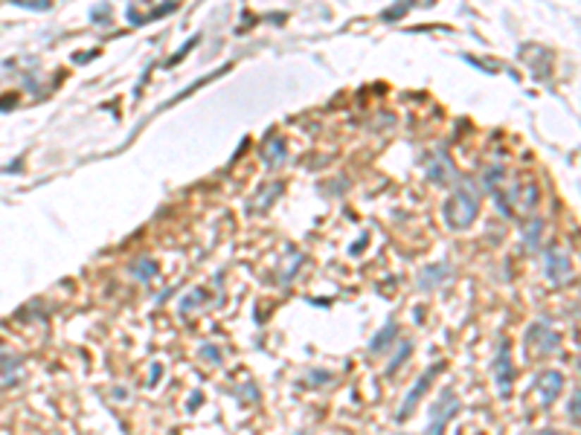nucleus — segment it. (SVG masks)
Wrapping results in <instances>:
<instances>
[{
    "label": "nucleus",
    "instance_id": "1",
    "mask_svg": "<svg viewBox=\"0 0 581 435\" xmlns=\"http://www.w3.org/2000/svg\"><path fill=\"white\" fill-rule=\"evenodd\" d=\"M479 212V191L474 183H463L459 189H453V195L445 201L442 206V218L448 229H468L474 224V218Z\"/></svg>",
    "mask_w": 581,
    "mask_h": 435
},
{
    "label": "nucleus",
    "instance_id": "2",
    "mask_svg": "<svg viewBox=\"0 0 581 435\" xmlns=\"http://www.w3.org/2000/svg\"><path fill=\"white\" fill-rule=\"evenodd\" d=\"M456 412H459V398L453 392V386H445V389L439 392V398L430 403V421H427L424 435H445V429H448V424L453 421Z\"/></svg>",
    "mask_w": 581,
    "mask_h": 435
},
{
    "label": "nucleus",
    "instance_id": "3",
    "mask_svg": "<svg viewBox=\"0 0 581 435\" xmlns=\"http://www.w3.org/2000/svg\"><path fill=\"white\" fill-rule=\"evenodd\" d=\"M439 372H445V362H442V360H439V362H433V366H430L427 372H422V377L413 383V389L407 392V398H404V401H401V406H398V412H396V421H398V424H404L410 415L416 412L419 401L424 398V392L430 389V383L436 380V374H439Z\"/></svg>",
    "mask_w": 581,
    "mask_h": 435
},
{
    "label": "nucleus",
    "instance_id": "4",
    "mask_svg": "<svg viewBox=\"0 0 581 435\" xmlns=\"http://www.w3.org/2000/svg\"><path fill=\"white\" fill-rule=\"evenodd\" d=\"M494 383H497V392L503 401L512 398V386H515V362H512V346L508 340H500V348H497V360H494Z\"/></svg>",
    "mask_w": 581,
    "mask_h": 435
},
{
    "label": "nucleus",
    "instance_id": "5",
    "mask_svg": "<svg viewBox=\"0 0 581 435\" xmlns=\"http://www.w3.org/2000/svg\"><path fill=\"white\" fill-rule=\"evenodd\" d=\"M523 346H526L532 354H552V351H558L561 336L555 334L549 325L535 322V325H529V331L523 334Z\"/></svg>",
    "mask_w": 581,
    "mask_h": 435
},
{
    "label": "nucleus",
    "instance_id": "6",
    "mask_svg": "<svg viewBox=\"0 0 581 435\" xmlns=\"http://www.w3.org/2000/svg\"><path fill=\"white\" fill-rule=\"evenodd\" d=\"M544 273H546L549 284H555V287L567 284V282H570V276H573L570 256H567L564 250H558V247H549V250H546V256H544Z\"/></svg>",
    "mask_w": 581,
    "mask_h": 435
},
{
    "label": "nucleus",
    "instance_id": "7",
    "mask_svg": "<svg viewBox=\"0 0 581 435\" xmlns=\"http://www.w3.org/2000/svg\"><path fill=\"white\" fill-rule=\"evenodd\" d=\"M538 389H541V403L549 406L555 398L561 395V389H564V374H561V372H555V369L541 372V377H538Z\"/></svg>",
    "mask_w": 581,
    "mask_h": 435
},
{
    "label": "nucleus",
    "instance_id": "8",
    "mask_svg": "<svg viewBox=\"0 0 581 435\" xmlns=\"http://www.w3.org/2000/svg\"><path fill=\"white\" fill-rule=\"evenodd\" d=\"M448 276H451V264H448V261H436V264H430V267H424V270L419 273V287H422V290L439 287L442 282H448Z\"/></svg>",
    "mask_w": 581,
    "mask_h": 435
},
{
    "label": "nucleus",
    "instance_id": "9",
    "mask_svg": "<svg viewBox=\"0 0 581 435\" xmlns=\"http://www.w3.org/2000/svg\"><path fill=\"white\" fill-rule=\"evenodd\" d=\"M178 9V4H163V6H157V9H149V12H140L137 6H128L126 9V18H128V23L131 27H142V23H149V20H157V18H163V15H169V12H175Z\"/></svg>",
    "mask_w": 581,
    "mask_h": 435
},
{
    "label": "nucleus",
    "instance_id": "10",
    "mask_svg": "<svg viewBox=\"0 0 581 435\" xmlns=\"http://www.w3.org/2000/svg\"><path fill=\"white\" fill-rule=\"evenodd\" d=\"M396 336H398V325H396V320H390V322H386V328H381V331L372 336V340H369V351H372V354H384L386 348H390V343L396 340Z\"/></svg>",
    "mask_w": 581,
    "mask_h": 435
},
{
    "label": "nucleus",
    "instance_id": "11",
    "mask_svg": "<svg viewBox=\"0 0 581 435\" xmlns=\"http://www.w3.org/2000/svg\"><path fill=\"white\" fill-rule=\"evenodd\" d=\"M128 273H131L137 282H152V279L157 276V264H154L152 258H137L131 267H128Z\"/></svg>",
    "mask_w": 581,
    "mask_h": 435
},
{
    "label": "nucleus",
    "instance_id": "12",
    "mask_svg": "<svg viewBox=\"0 0 581 435\" xmlns=\"http://www.w3.org/2000/svg\"><path fill=\"white\" fill-rule=\"evenodd\" d=\"M448 175H453V165L448 163V157H445V154H442V160H439V163L427 168V177H430V183H436V186H442V183L448 180Z\"/></svg>",
    "mask_w": 581,
    "mask_h": 435
},
{
    "label": "nucleus",
    "instance_id": "13",
    "mask_svg": "<svg viewBox=\"0 0 581 435\" xmlns=\"http://www.w3.org/2000/svg\"><path fill=\"white\" fill-rule=\"evenodd\" d=\"M285 151H288L285 139H274V142L268 145V149H264V163H268V168L279 165V163H282V157H285Z\"/></svg>",
    "mask_w": 581,
    "mask_h": 435
},
{
    "label": "nucleus",
    "instance_id": "14",
    "mask_svg": "<svg viewBox=\"0 0 581 435\" xmlns=\"http://www.w3.org/2000/svg\"><path fill=\"white\" fill-rule=\"evenodd\" d=\"M410 354H413V343L407 340V343H401V346H398V354L390 360V366H386V377H393V374L401 369V362H407V360H410Z\"/></svg>",
    "mask_w": 581,
    "mask_h": 435
},
{
    "label": "nucleus",
    "instance_id": "15",
    "mask_svg": "<svg viewBox=\"0 0 581 435\" xmlns=\"http://www.w3.org/2000/svg\"><path fill=\"white\" fill-rule=\"evenodd\" d=\"M198 41H201V32H198V35H192V38H189V41H186V44L181 46V50H178V53H175L172 58H169V61H166V67H175V64H181V61H183V58L189 56V50H192V46H195Z\"/></svg>",
    "mask_w": 581,
    "mask_h": 435
},
{
    "label": "nucleus",
    "instance_id": "16",
    "mask_svg": "<svg viewBox=\"0 0 581 435\" xmlns=\"http://www.w3.org/2000/svg\"><path fill=\"white\" fill-rule=\"evenodd\" d=\"M541 229H544V221H541V218H535V221L529 224V229H526V244H529L532 250H535V247L541 244Z\"/></svg>",
    "mask_w": 581,
    "mask_h": 435
},
{
    "label": "nucleus",
    "instance_id": "17",
    "mask_svg": "<svg viewBox=\"0 0 581 435\" xmlns=\"http://www.w3.org/2000/svg\"><path fill=\"white\" fill-rule=\"evenodd\" d=\"M207 299V290H195V294H192V296H186L183 302H181V313H189L192 308H195L198 302H204Z\"/></svg>",
    "mask_w": 581,
    "mask_h": 435
},
{
    "label": "nucleus",
    "instance_id": "18",
    "mask_svg": "<svg viewBox=\"0 0 581 435\" xmlns=\"http://www.w3.org/2000/svg\"><path fill=\"white\" fill-rule=\"evenodd\" d=\"M410 12V4H398V6H393V9H384L381 12V20H398L401 15H407Z\"/></svg>",
    "mask_w": 581,
    "mask_h": 435
},
{
    "label": "nucleus",
    "instance_id": "19",
    "mask_svg": "<svg viewBox=\"0 0 581 435\" xmlns=\"http://www.w3.org/2000/svg\"><path fill=\"white\" fill-rule=\"evenodd\" d=\"M567 412H570V421L578 424V418H581V412H578V392H573V401H570V406H567Z\"/></svg>",
    "mask_w": 581,
    "mask_h": 435
},
{
    "label": "nucleus",
    "instance_id": "20",
    "mask_svg": "<svg viewBox=\"0 0 581 435\" xmlns=\"http://www.w3.org/2000/svg\"><path fill=\"white\" fill-rule=\"evenodd\" d=\"M201 357L209 360V362H221V354H218L215 346H204V348H201Z\"/></svg>",
    "mask_w": 581,
    "mask_h": 435
},
{
    "label": "nucleus",
    "instance_id": "21",
    "mask_svg": "<svg viewBox=\"0 0 581 435\" xmlns=\"http://www.w3.org/2000/svg\"><path fill=\"white\" fill-rule=\"evenodd\" d=\"M108 15H111L108 6H93V9H90V18H96V20H102V18L108 20Z\"/></svg>",
    "mask_w": 581,
    "mask_h": 435
},
{
    "label": "nucleus",
    "instance_id": "22",
    "mask_svg": "<svg viewBox=\"0 0 581 435\" xmlns=\"http://www.w3.org/2000/svg\"><path fill=\"white\" fill-rule=\"evenodd\" d=\"M18 6H27V9H38V12H47L50 9V4H32V0H20Z\"/></svg>",
    "mask_w": 581,
    "mask_h": 435
},
{
    "label": "nucleus",
    "instance_id": "23",
    "mask_svg": "<svg viewBox=\"0 0 581 435\" xmlns=\"http://www.w3.org/2000/svg\"><path fill=\"white\" fill-rule=\"evenodd\" d=\"M160 372H163V366H160V362H154V366H152V377H149V386H152V389H154L157 380H160Z\"/></svg>",
    "mask_w": 581,
    "mask_h": 435
},
{
    "label": "nucleus",
    "instance_id": "24",
    "mask_svg": "<svg viewBox=\"0 0 581 435\" xmlns=\"http://www.w3.org/2000/svg\"><path fill=\"white\" fill-rule=\"evenodd\" d=\"M363 247H367V238H360V241H355V244L349 247V253H360Z\"/></svg>",
    "mask_w": 581,
    "mask_h": 435
},
{
    "label": "nucleus",
    "instance_id": "25",
    "mask_svg": "<svg viewBox=\"0 0 581 435\" xmlns=\"http://www.w3.org/2000/svg\"><path fill=\"white\" fill-rule=\"evenodd\" d=\"M538 435H558V432H555V429H541Z\"/></svg>",
    "mask_w": 581,
    "mask_h": 435
},
{
    "label": "nucleus",
    "instance_id": "26",
    "mask_svg": "<svg viewBox=\"0 0 581 435\" xmlns=\"http://www.w3.org/2000/svg\"><path fill=\"white\" fill-rule=\"evenodd\" d=\"M302 435H305V432H302Z\"/></svg>",
    "mask_w": 581,
    "mask_h": 435
}]
</instances>
